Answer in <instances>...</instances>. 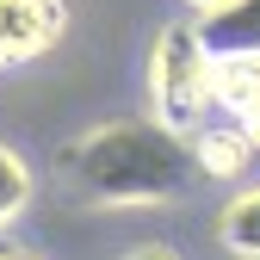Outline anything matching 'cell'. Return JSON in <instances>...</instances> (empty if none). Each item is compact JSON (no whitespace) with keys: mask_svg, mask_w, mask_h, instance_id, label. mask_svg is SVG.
<instances>
[{"mask_svg":"<svg viewBox=\"0 0 260 260\" xmlns=\"http://www.w3.org/2000/svg\"><path fill=\"white\" fill-rule=\"evenodd\" d=\"M56 180L69 199L81 205H174L186 199V186L199 180L192 174V155L174 130H161L155 118H112L93 124L87 137H75L69 149L56 155Z\"/></svg>","mask_w":260,"mask_h":260,"instance_id":"cell-1","label":"cell"},{"mask_svg":"<svg viewBox=\"0 0 260 260\" xmlns=\"http://www.w3.org/2000/svg\"><path fill=\"white\" fill-rule=\"evenodd\" d=\"M149 100L155 124L186 143L199 124H211V50L199 44V25H161L149 50Z\"/></svg>","mask_w":260,"mask_h":260,"instance_id":"cell-2","label":"cell"},{"mask_svg":"<svg viewBox=\"0 0 260 260\" xmlns=\"http://www.w3.org/2000/svg\"><path fill=\"white\" fill-rule=\"evenodd\" d=\"M69 31V0H0V69L38 62Z\"/></svg>","mask_w":260,"mask_h":260,"instance_id":"cell-3","label":"cell"},{"mask_svg":"<svg viewBox=\"0 0 260 260\" xmlns=\"http://www.w3.org/2000/svg\"><path fill=\"white\" fill-rule=\"evenodd\" d=\"M186 155H192V174H205V180H242L248 161H254V143H248L242 124L211 118L186 137Z\"/></svg>","mask_w":260,"mask_h":260,"instance_id":"cell-4","label":"cell"},{"mask_svg":"<svg viewBox=\"0 0 260 260\" xmlns=\"http://www.w3.org/2000/svg\"><path fill=\"white\" fill-rule=\"evenodd\" d=\"M260 106V56L236 50V56H211V112H223L230 124H242Z\"/></svg>","mask_w":260,"mask_h":260,"instance_id":"cell-5","label":"cell"},{"mask_svg":"<svg viewBox=\"0 0 260 260\" xmlns=\"http://www.w3.org/2000/svg\"><path fill=\"white\" fill-rule=\"evenodd\" d=\"M192 25H199V44L211 56H236V50L260 56V0H223L217 13L192 19Z\"/></svg>","mask_w":260,"mask_h":260,"instance_id":"cell-6","label":"cell"},{"mask_svg":"<svg viewBox=\"0 0 260 260\" xmlns=\"http://www.w3.org/2000/svg\"><path fill=\"white\" fill-rule=\"evenodd\" d=\"M217 236H223V248H230L236 260H260V186L236 192V199L223 205Z\"/></svg>","mask_w":260,"mask_h":260,"instance_id":"cell-7","label":"cell"},{"mask_svg":"<svg viewBox=\"0 0 260 260\" xmlns=\"http://www.w3.org/2000/svg\"><path fill=\"white\" fill-rule=\"evenodd\" d=\"M25 205H31V168H25L19 149L0 143V236L25 217Z\"/></svg>","mask_w":260,"mask_h":260,"instance_id":"cell-8","label":"cell"},{"mask_svg":"<svg viewBox=\"0 0 260 260\" xmlns=\"http://www.w3.org/2000/svg\"><path fill=\"white\" fill-rule=\"evenodd\" d=\"M124 260H180V248H168V242H149V248H137V254H124Z\"/></svg>","mask_w":260,"mask_h":260,"instance_id":"cell-9","label":"cell"},{"mask_svg":"<svg viewBox=\"0 0 260 260\" xmlns=\"http://www.w3.org/2000/svg\"><path fill=\"white\" fill-rule=\"evenodd\" d=\"M242 130H248V143H254V155H260V106H254V112L242 118Z\"/></svg>","mask_w":260,"mask_h":260,"instance_id":"cell-10","label":"cell"},{"mask_svg":"<svg viewBox=\"0 0 260 260\" xmlns=\"http://www.w3.org/2000/svg\"><path fill=\"white\" fill-rule=\"evenodd\" d=\"M186 7H192V13L205 19V13H217V7H223V0H186Z\"/></svg>","mask_w":260,"mask_h":260,"instance_id":"cell-11","label":"cell"},{"mask_svg":"<svg viewBox=\"0 0 260 260\" xmlns=\"http://www.w3.org/2000/svg\"><path fill=\"white\" fill-rule=\"evenodd\" d=\"M0 260H44V254H19V248H7V254H0Z\"/></svg>","mask_w":260,"mask_h":260,"instance_id":"cell-12","label":"cell"}]
</instances>
